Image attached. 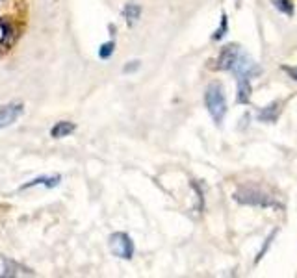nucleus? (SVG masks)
I'll return each instance as SVG.
<instances>
[{"label":"nucleus","mask_w":297,"mask_h":278,"mask_svg":"<svg viewBox=\"0 0 297 278\" xmlns=\"http://www.w3.org/2000/svg\"><path fill=\"white\" fill-rule=\"evenodd\" d=\"M59 180H61V177H59V175H54V177L34 178V180H30V182H26V184L21 185V191L30 189V187H35V185H43V187H47V189H52V187H56V185L59 184Z\"/></svg>","instance_id":"obj_9"},{"label":"nucleus","mask_w":297,"mask_h":278,"mask_svg":"<svg viewBox=\"0 0 297 278\" xmlns=\"http://www.w3.org/2000/svg\"><path fill=\"white\" fill-rule=\"evenodd\" d=\"M110 251L117 258L132 260V256H134V241L125 232H115V234L110 236Z\"/></svg>","instance_id":"obj_3"},{"label":"nucleus","mask_w":297,"mask_h":278,"mask_svg":"<svg viewBox=\"0 0 297 278\" xmlns=\"http://www.w3.org/2000/svg\"><path fill=\"white\" fill-rule=\"evenodd\" d=\"M251 93H253V87H251L249 78H238V102L240 104H249Z\"/></svg>","instance_id":"obj_12"},{"label":"nucleus","mask_w":297,"mask_h":278,"mask_svg":"<svg viewBox=\"0 0 297 278\" xmlns=\"http://www.w3.org/2000/svg\"><path fill=\"white\" fill-rule=\"evenodd\" d=\"M240 54H242L240 45H236V43L225 45V47L221 49L219 54H217L216 61H214L212 69H216V71H232L234 63H236L238 58H240Z\"/></svg>","instance_id":"obj_4"},{"label":"nucleus","mask_w":297,"mask_h":278,"mask_svg":"<svg viewBox=\"0 0 297 278\" xmlns=\"http://www.w3.org/2000/svg\"><path fill=\"white\" fill-rule=\"evenodd\" d=\"M275 236H277V230H273L271 234H270V236L266 237V243H264V247H262V249H260V253H258V256H256L255 263H258V261H260V260H262V258H264V254L268 253V249L271 247V243H273V239H275Z\"/></svg>","instance_id":"obj_17"},{"label":"nucleus","mask_w":297,"mask_h":278,"mask_svg":"<svg viewBox=\"0 0 297 278\" xmlns=\"http://www.w3.org/2000/svg\"><path fill=\"white\" fill-rule=\"evenodd\" d=\"M25 106L21 102H9L6 106H0V130L11 126L17 119L23 117Z\"/></svg>","instance_id":"obj_5"},{"label":"nucleus","mask_w":297,"mask_h":278,"mask_svg":"<svg viewBox=\"0 0 297 278\" xmlns=\"http://www.w3.org/2000/svg\"><path fill=\"white\" fill-rule=\"evenodd\" d=\"M139 15H141V8L137 6V4H127L125 8H123V17L127 19L128 25H134L137 19H139Z\"/></svg>","instance_id":"obj_13"},{"label":"nucleus","mask_w":297,"mask_h":278,"mask_svg":"<svg viewBox=\"0 0 297 278\" xmlns=\"http://www.w3.org/2000/svg\"><path fill=\"white\" fill-rule=\"evenodd\" d=\"M232 73H234L238 78H251V76L258 75L260 69H258V65H256L253 59L242 52L238 61L234 63V67H232Z\"/></svg>","instance_id":"obj_6"},{"label":"nucleus","mask_w":297,"mask_h":278,"mask_svg":"<svg viewBox=\"0 0 297 278\" xmlns=\"http://www.w3.org/2000/svg\"><path fill=\"white\" fill-rule=\"evenodd\" d=\"M137 69H139V61L134 59V61H128L127 65L123 67V73H125V75H130V73H136Z\"/></svg>","instance_id":"obj_18"},{"label":"nucleus","mask_w":297,"mask_h":278,"mask_svg":"<svg viewBox=\"0 0 297 278\" xmlns=\"http://www.w3.org/2000/svg\"><path fill=\"white\" fill-rule=\"evenodd\" d=\"M227 32H229V17H227V13H223V15H221V25L212 34V39L214 41H219V39H223V37L227 35Z\"/></svg>","instance_id":"obj_14"},{"label":"nucleus","mask_w":297,"mask_h":278,"mask_svg":"<svg viewBox=\"0 0 297 278\" xmlns=\"http://www.w3.org/2000/svg\"><path fill=\"white\" fill-rule=\"evenodd\" d=\"M271 2H273V6L279 9L280 13L288 15V17L294 15V4H292V0H271Z\"/></svg>","instance_id":"obj_15"},{"label":"nucleus","mask_w":297,"mask_h":278,"mask_svg":"<svg viewBox=\"0 0 297 278\" xmlns=\"http://www.w3.org/2000/svg\"><path fill=\"white\" fill-rule=\"evenodd\" d=\"M0 26H2V41H0V51H8L17 39V32L15 28L9 25L6 19H0Z\"/></svg>","instance_id":"obj_8"},{"label":"nucleus","mask_w":297,"mask_h":278,"mask_svg":"<svg viewBox=\"0 0 297 278\" xmlns=\"http://www.w3.org/2000/svg\"><path fill=\"white\" fill-rule=\"evenodd\" d=\"M280 113V102H271V104H268L266 108H262V110L258 111V121H262V123H270V125H273L275 121H277V117H279Z\"/></svg>","instance_id":"obj_10"},{"label":"nucleus","mask_w":297,"mask_h":278,"mask_svg":"<svg viewBox=\"0 0 297 278\" xmlns=\"http://www.w3.org/2000/svg\"><path fill=\"white\" fill-rule=\"evenodd\" d=\"M232 199L240 204H247V206H256V208H277L280 204L273 199L271 195L258 189V187H240L234 191Z\"/></svg>","instance_id":"obj_2"},{"label":"nucleus","mask_w":297,"mask_h":278,"mask_svg":"<svg viewBox=\"0 0 297 278\" xmlns=\"http://www.w3.org/2000/svg\"><path fill=\"white\" fill-rule=\"evenodd\" d=\"M204 104L206 110L214 119L216 125H221L223 119L227 115V97H225V89L219 82H212L204 91Z\"/></svg>","instance_id":"obj_1"},{"label":"nucleus","mask_w":297,"mask_h":278,"mask_svg":"<svg viewBox=\"0 0 297 278\" xmlns=\"http://www.w3.org/2000/svg\"><path fill=\"white\" fill-rule=\"evenodd\" d=\"M4 261V271H2V278H13V277H32L34 271H30L28 267L21 265L17 261L9 260V258H2Z\"/></svg>","instance_id":"obj_7"},{"label":"nucleus","mask_w":297,"mask_h":278,"mask_svg":"<svg viewBox=\"0 0 297 278\" xmlns=\"http://www.w3.org/2000/svg\"><path fill=\"white\" fill-rule=\"evenodd\" d=\"M113 51H115V43H113V41L104 43V45H101V49H99V58H101V59H110L111 54H113Z\"/></svg>","instance_id":"obj_16"},{"label":"nucleus","mask_w":297,"mask_h":278,"mask_svg":"<svg viewBox=\"0 0 297 278\" xmlns=\"http://www.w3.org/2000/svg\"><path fill=\"white\" fill-rule=\"evenodd\" d=\"M75 130H77V125H75V123H71V121H59V123H56V125L52 126L51 135L54 139H61V137L71 135Z\"/></svg>","instance_id":"obj_11"},{"label":"nucleus","mask_w":297,"mask_h":278,"mask_svg":"<svg viewBox=\"0 0 297 278\" xmlns=\"http://www.w3.org/2000/svg\"><path fill=\"white\" fill-rule=\"evenodd\" d=\"M282 71H284V73H286V75H288L292 80H296V82H297V67H288V65H284V67H282Z\"/></svg>","instance_id":"obj_19"}]
</instances>
